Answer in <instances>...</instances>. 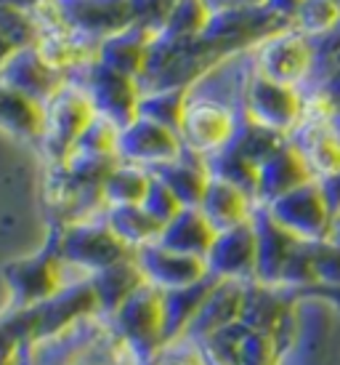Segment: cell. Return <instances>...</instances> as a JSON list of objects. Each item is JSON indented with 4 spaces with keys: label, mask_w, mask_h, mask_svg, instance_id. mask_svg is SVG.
<instances>
[{
    "label": "cell",
    "mask_w": 340,
    "mask_h": 365,
    "mask_svg": "<svg viewBox=\"0 0 340 365\" xmlns=\"http://www.w3.org/2000/svg\"><path fill=\"white\" fill-rule=\"evenodd\" d=\"M48 243L53 245L61 264L67 269H78L80 277H90V274L133 256L128 245L107 227L104 216L93 219V222L53 227Z\"/></svg>",
    "instance_id": "cell-1"
},
{
    "label": "cell",
    "mask_w": 340,
    "mask_h": 365,
    "mask_svg": "<svg viewBox=\"0 0 340 365\" xmlns=\"http://www.w3.org/2000/svg\"><path fill=\"white\" fill-rule=\"evenodd\" d=\"M110 320L139 365H144L157 349L165 346L162 291H157L154 285H141Z\"/></svg>",
    "instance_id": "cell-2"
},
{
    "label": "cell",
    "mask_w": 340,
    "mask_h": 365,
    "mask_svg": "<svg viewBox=\"0 0 340 365\" xmlns=\"http://www.w3.org/2000/svg\"><path fill=\"white\" fill-rule=\"evenodd\" d=\"M70 86H78L88 96L90 107L99 118H107L117 128H125L139 118L141 86L136 78L104 67L99 59L83 67L70 78Z\"/></svg>",
    "instance_id": "cell-3"
},
{
    "label": "cell",
    "mask_w": 340,
    "mask_h": 365,
    "mask_svg": "<svg viewBox=\"0 0 340 365\" xmlns=\"http://www.w3.org/2000/svg\"><path fill=\"white\" fill-rule=\"evenodd\" d=\"M96 118L88 96L78 86H67L46 104V125H43L41 150L48 165H61L70 160L75 147L80 142L83 131Z\"/></svg>",
    "instance_id": "cell-4"
},
{
    "label": "cell",
    "mask_w": 340,
    "mask_h": 365,
    "mask_svg": "<svg viewBox=\"0 0 340 365\" xmlns=\"http://www.w3.org/2000/svg\"><path fill=\"white\" fill-rule=\"evenodd\" d=\"M64 264L56 256L53 245L24 259L11 262L3 269L6 288H9V309H35L46 304L51 296H56L67 285Z\"/></svg>",
    "instance_id": "cell-5"
},
{
    "label": "cell",
    "mask_w": 340,
    "mask_h": 365,
    "mask_svg": "<svg viewBox=\"0 0 340 365\" xmlns=\"http://www.w3.org/2000/svg\"><path fill=\"white\" fill-rule=\"evenodd\" d=\"M237 125L240 123L226 104L213 96L191 91L184 125H181V142L189 153L211 158V155L221 153L223 147H229L237 133Z\"/></svg>",
    "instance_id": "cell-6"
},
{
    "label": "cell",
    "mask_w": 340,
    "mask_h": 365,
    "mask_svg": "<svg viewBox=\"0 0 340 365\" xmlns=\"http://www.w3.org/2000/svg\"><path fill=\"white\" fill-rule=\"evenodd\" d=\"M51 6L67 30L93 46L133 27L130 0H51Z\"/></svg>",
    "instance_id": "cell-7"
},
{
    "label": "cell",
    "mask_w": 340,
    "mask_h": 365,
    "mask_svg": "<svg viewBox=\"0 0 340 365\" xmlns=\"http://www.w3.org/2000/svg\"><path fill=\"white\" fill-rule=\"evenodd\" d=\"M46 203L53 216V227L101 219L107 213L104 187L78 182L64 165H48L46 176Z\"/></svg>",
    "instance_id": "cell-8"
},
{
    "label": "cell",
    "mask_w": 340,
    "mask_h": 365,
    "mask_svg": "<svg viewBox=\"0 0 340 365\" xmlns=\"http://www.w3.org/2000/svg\"><path fill=\"white\" fill-rule=\"evenodd\" d=\"M205 264L216 280L253 283L258 269V235H255L253 219L216 235L211 251L205 256Z\"/></svg>",
    "instance_id": "cell-9"
},
{
    "label": "cell",
    "mask_w": 340,
    "mask_h": 365,
    "mask_svg": "<svg viewBox=\"0 0 340 365\" xmlns=\"http://www.w3.org/2000/svg\"><path fill=\"white\" fill-rule=\"evenodd\" d=\"M93 314H99L93 285L88 277H78L75 283L64 285L56 296H51L46 304L35 307V341L53 339Z\"/></svg>",
    "instance_id": "cell-10"
},
{
    "label": "cell",
    "mask_w": 340,
    "mask_h": 365,
    "mask_svg": "<svg viewBox=\"0 0 340 365\" xmlns=\"http://www.w3.org/2000/svg\"><path fill=\"white\" fill-rule=\"evenodd\" d=\"M184 142L176 131L162 128L157 123L136 118V120L120 128V144H117V158L130 165L141 168H160L165 163L176 160L184 155Z\"/></svg>",
    "instance_id": "cell-11"
},
{
    "label": "cell",
    "mask_w": 340,
    "mask_h": 365,
    "mask_svg": "<svg viewBox=\"0 0 340 365\" xmlns=\"http://www.w3.org/2000/svg\"><path fill=\"white\" fill-rule=\"evenodd\" d=\"M133 259L144 272V280L154 285L157 291H179V288H189V285H197L205 277H211L205 259L176 254L160 243L139 248Z\"/></svg>",
    "instance_id": "cell-12"
},
{
    "label": "cell",
    "mask_w": 340,
    "mask_h": 365,
    "mask_svg": "<svg viewBox=\"0 0 340 365\" xmlns=\"http://www.w3.org/2000/svg\"><path fill=\"white\" fill-rule=\"evenodd\" d=\"M0 83H6L41 104H48L56 93H61L70 86L67 75H61L53 64H48L38 46L19 48L14 53L9 64L0 70Z\"/></svg>",
    "instance_id": "cell-13"
},
{
    "label": "cell",
    "mask_w": 340,
    "mask_h": 365,
    "mask_svg": "<svg viewBox=\"0 0 340 365\" xmlns=\"http://www.w3.org/2000/svg\"><path fill=\"white\" fill-rule=\"evenodd\" d=\"M245 294H248V283H237V280H216L213 291L208 294L205 304L191 323L186 339L191 341H205L208 336L218 334L229 325L242 323V312H245Z\"/></svg>",
    "instance_id": "cell-14"
},
{
    "label": "cell",
    "mask_w": 340,
    "mask_h": 365,
    "mask_svg": "<svg viewBox=\"0 0 340 365\" xmlns=\"http://www.w3.org/2000/svg\"><path fill=\"white\" fill-rule=\"evenodd\" d=\"M248 115L253 123H258L263 128L280 131L295 120L298 102L292 96L290 86L269 81L258 72L248 86Z\"/></svg>",
    "instance_id": "cell-15"
},
{
    "label": "cell",
    "mask_w": 340,
    "mask_h": 365,
    "mask_svg": "<svg viewBox=\"0 0 340 365\" xmlns=\"http://www.w3.org/2000/svg\"><path fill=\"white\" fill-rule=\"evenodd\" d=\"M154 176L160 179L170 192L179 197V203L184 208H200L205 190L211 184V168L208 160L202 155H194L189 150H184L181 158L165 163L160 168H154Z\"/></svg>",
    "instance_id": "cell-16"
},
{
    "label": "cell",
    "mask_w": 340,
    "mask_h": 365,
    "mask_svg": "<svg viewBox=\"0 0 340 365\" xmlns=\"http://www.w3.org/2000/svg\"><path fill=\"white\" fill-rule=\"evenodd\" d=\"M46 125V104L0 83V131L19 142L41 144Z\"/></svg>",
    "instance_id": "cell-17"
},
{
    "label": "cell",
    "mask_w": 340,
    "mask_h": 365,
    "mask_svg": "<svg viewBox=\"0 0 340 365\" xmlns=\"http://www.w3.org/2000/svg\"><path fill=\"white\" fill-rule=\"evenodd\" d=\"M200 211L213 224L216 232H223V230H231V227H240V224L250 222L253 197L245 190H240V187L211 176V184L205 190Z\"/></svg>",
    "instance_id": "cell-18"
},
{
    "label": "cell",
    "mask_w": 340,
    "mask_h": 365,
    "mask_svg": "<svg viewBox=\"0 0 340 365\" xmlns=\"http://www.w3.org/2000/svg\"><path fill=\"white\" fill-rule=\"evenodd\" d=\"M88 280L93 285V294H96L99 314H104V317H112L130 296L139 291L141 285H147L144 272L139 269V264H136L133 256L112 264V267L101 269V272L90 274Z\"/></svg>",
    "instance_id": "cell-19"
},
{
    "label": "cell",
    "mask_w": 340,
    "mask_h": 365,
    "mask_svg": "<svg viewBox=\"0 0 340 365\" xmlns=\"http://www.w3.org/2000/svg\"><path fill=\"white\" fill-rule=\"evenodd\" d=\"M154 41V35L141 27H128V30L112 35L99 46V53L96 59L110 67L115 72H122L128 78H136L141 81L144 75V67H147V53H149V46Z\"/></svg>",
    "instance_id": "cell-20"
},
{
    "label": "cell",
    "mask_w": 340,
    "mask_h": 365,
    "mask_svg": "<svg viewBox=\"0 0 340 365\" xmlns=\"http://www.w3.org/2000/svg\"><path fill=\"white\" fill-rule=\"evenodd\" d=\"M216 230L213 224L202 216L200 208H184V211L162 227V235L157 243L176 251V254H186V256H197V259H205L208 251H211L213 240H216Z\"/></svg>",
    "instance_id": "cell-21"
},
{
    "label": "cell",
    "mask_w": 340,
    "mask_h": 365,
    "mask_svg": "<svg viewBox=\"0 0 340 365\" xmlns=\"http://www.w3.org/2000/svg\"><path fill=\"white\" fill-rule=\"evenodd\" d=\"M269 216L295 237H309L319 230V219L324 216V208L319 203V195L309 192V187L300 184L292 192L282 195L274 203H269Z\"/></svg>",
    "instance_id": "cell-22"
},
{
    "label": "cell",
    "mask_w": 340,
    "mask_h": 365,
    "mask_svg": "<svg viewBox=\"0 0 340 365\" xmlns=\"http://www.w3.org/2000/svg\"><path fill=\"white\" fill-rule=\"evenodd\" d=\"M216 285V277H205L202 283L179 288V291H162V312H165V344L186 339L194 317L205 304L208 294Z\"/></svg>",
    "instance_id": "cell-23"
},
{
    "label": "cell",
    "mask_w": 340,
    "mask_h": 365,
    "mask_svg": "<svg viewBox=\"0 0 340 365\" xmlns=\"http://www.w3.org/2000/svg\"><path fill=\"white\" fill-rule=\"evenodd\" d=\"M290 314V307L282 299L280 285H260L248 283V294H245V312H242V323L248 325L255 334L274 336L285 323V317Z\"/></svg>",
    "instance_id": "cell-24"
},
{
    "label": "cell",
    "mask_w": 340,
    "mask_h": 365,
    "mask_svg": "<svg viewBox=\"0 0 340 365\" xmlns=\"http://www.w3.org/2000/svg\"><path fill=\"white\" fill-rule=\"evenodd\" d=\"M104 222L112 232L120 237L136 254L139 248L157 243L162 235V224L154 222L149 213L144 211V205H117V208H107Z\"/></svg>",
    "instance_id": "cell-25"
},
{
    "label": "cell",
    "mask_w": 340,
    "mask_h": 365,
    "mask_svg": "<svg viewBox=\"0 0 340 365\" xmlns=\"http://www.w3.org/2000/svg\"><path fill=\"white\" fill-rule=\"evenodd\" d=\"M300 171H303V163H300L298 155H292L290 150H277L258 165L255 197H260L263 203H274L277 197L292 192L303 182V179H298Z\"/></svg>",
    "instance_id": "cell-26"
},
{
    "label": "cell",
    "mask_w": 340,
    "mask_h": 365,
    "mask_svg": "<svg viewBox=\"0 0 340 365\" xmlns=\"http://www.w3.org/2000/svg\"><path fill=\"white\" fill-rule=\"evenodd\" d=\"M191 88H160V91H144L139 102V118L152 120L170 128L181 136V125H184V115L189 107Z\"/></svg>",
    "instance_id": "cell-27"
},
{
    "label": "cell",
    "mask_w": 340,
    "mask_h": 365,
    "mask_svg": "<svg viewBox=\"0 0 340 365\" xmlns=\"http://www.w3.org/2000/svg\"><path fill=\"white\" fill-rule=\"evenodd\" d=\"M152 171L141 168V165H130V163H117L115 171L107 176L104 182V200L107 208H117V205H141L144 197L152 187Z\"/></svg>",
    "instance_id": "cell-28"
},
{
    "label": "cell",
    "mask_w": 340,
    "mask_h": 365,
    "mask_svg": "<svg viewBox=\"0 0 340 365\" xmlns=\"http://www.w3.org/2000/svg\"><path fill=\"white\" fill-rule=\"evenodd\" d=\"M208 21H211V9L205 0H176L160 35L170 41H194L202 38Z\"/></svg>",
    "instance_id": "cell-29"
},
{
    "label": "cell",
    "mask_w": 340,
    "mask_h": 365,
    "mask_svg": "<svg viewBox=\"0 0 340 365\" xmlns=\"http://www.w3.org/2000/svg\"><path fill=\"white\" fill-rule=\"evenodd\" d=\"M0 32L9 38L16 51L19 48H32L41 41V24L35 19V14L19 6H11L0 0Z\"/></svg>",
    "instance_id": "cell-30"
},
{
    "label": "cell",
    "mask_w": 340,
    "mask_h": 365,
    "mask_svg": "<svg viewBox=\"0 0 340 365\" xmlns=\"http://www.w3.org/2000/svg\"><path fill=\"white\" fill-rule=\"evenodd\" d=\"M117 144H120V128L107 118H93L88 128L83 131L80 142L72 155H90V158H117Z\"/></svg>",
    "instance_id": "cell-31"
},
{
    "label": "cell",
    "mask_w": 340,
    "mask_h": 365,
    "mask_svg": "<svg viewBox=\"0 0 340 365\" xmlns=\"http://www.w3.org/2000/svg\"><path fill=\"white\" fill-rule=\"evenodd\" d=\"M152 176H154V173H152ZM141 205H144V211L149 213L154 222H160L162 227H165L168 222H173V219L184 211V205L179 203V197L170 192L157 176L152 179L149 192H147V197H144V203Z\"/></svg>",
    "instance_id": "cell-32"
},
{
    "label": "cell",
    "mask_w": 340,
    "mask_h": 365,
    "mask_svg": "<svg viewBox=\"0 0 340 365\" xmlns=\"http://www.w3.org/2000/svg\"><path fill=\"white\" fill-rule=\"evenodd\" d=\"M173 6H176V0H130L133 24L157 38L165 27V21H168Z\"/></svg>",
    "instance_id": "cell-33"
},
{
    "label": "cell",
    "mask_w": 340,
    "mask_h": 365,
    "mask_svg": "<svg viewBox=\"0 0 340 365\" xmlns=\"http://www.w3.org/2000/svg\"><path fill=\"white\" fill-rule=\"evenodd\" d=\"M144 365H208V360L197 341L179 339V341H170L162 349H157Z\"/></svg>",
    "instance_id": "cell-34"
},
{
    "label": "cell",
    "mask_w": 340,
    "mask_h": 365,
    "mask_svg": "<svg viewBox=\"0 0 340 365\" xmlns=\"http://www.w3.org/2000/svg\"><path fill=\"white\" fill-rule=\"evenodd\" d=\"M280 349L274 344V339L266 334H255L250 331L242 346L240 365H280Z\"/></svg>",
    "instance_id": "cell-35"
},
{
    "label": "cell",
    "mask_w": 340,
    "mask_h": 365,
    "mask_svg": "<svg viewBox=\"0 0 340 365\" xmlns=\"http://www.w3.org/2000/svg\"><path fill=\"white\" fill-rule=\"evenodd\" d=\"M314 259V274H317V283L327 285H340V245L330 248V251H311Z\"/></svg>",
    "instance_id": "cell-36"
},
{
    "label": "cell",
    "mask_w": 340,
    "mask_h": 365,
    "mask_svg": "<svg viewBox=\"0 0 340 365\" xmlns=\"http://www.w3.org/2000/svg\"><path fill=\"white\" fill-rule=\"evenodd\" d=\"M14 53H16V46H14V43H11L9 38L0 32V70L9 64V59L14 56Z\"/></svg>",
    "instance_id": "cell-37"
},
{
    "label": "cell",
    "mask_w": 340,
    "mask_h": 365,
    "mask_svg": "<svg viewBox=\"0 0 340 365\" xmlns=\"http://www.w3.org/2000/svg\"><path fill=\"white\" fill-rule=\"evenodd\" d=\"M3 3H11V6H19V9L32 11V9H35V6H41L43 0H3Z\"/></svg>",
    "instance_id": "cell-38"
}]
</instances>
